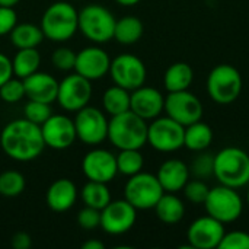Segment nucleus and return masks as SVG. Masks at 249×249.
<instances>
[{
	"instance_id": "obj_1",
	"label": "nucleus",
	"mask_w": 249,
	"mask_h": 249,
	"mask_svg": "<svg viewBox=\"0 0 249 249\" xmlns=\"http://www.w3.org/2000/svg\"><path fill=\"white\" fill-rule=\"evenodd\" d=\"M0 146L4 155L16 162L35 160L45 149L41 125L26 118L13 120L0 133Z\"/></svg>"
},
{
	"instance_id": "obj_2",
	"label": "nucleus",
	"mask_w": 249,
	"mask_h": 249,
	"mask_svg": "<svg viewBox=\"0 0 249 249\" xmlns=\"http://www.w3.org/2000/svg\"><path fill=\"white\" fill-rule=\"evenodd\" d=\"M147 123L133 111L112 115L108 123V140L118 150L142 149L147 143Z\"/></svg>"
},
{
	"instance_id": "obj_3",
	"label": "nucleus",
	"mask_w": 249,
	"mask_h": 249,
	"mask_svg": "<svg viewBox=\"0 0 249 249\" xmlns=\"http://www.w3.org/2000/svg\"><path fill=\"white\" fill-rule=\"evenodd\" d=\"M39 26L47 39L66 42L79 31V12L69 1H54L42 13Z\"/></svg>"
},
{
	"instance_id": "obj_4",
	"label": "nucleus",
	"mask_w": 249,
	"mask_h": 249,
	"mask_svg": "<svg viewBox=\"0 0 249 249\" xmlns=\"http://www.w3.org/2000/svg\"><path fill=\"white\" fill-rule=\"evenodd\" d=\"M214 177L219 184L239 190L249 184V155L236 146L214 155Z\"/></svg>"
},
{
	"instance_id": "obj_5",
	"label": "nucleus",
	"mask_w": 249,
	"mask_h": 249,
	"mask_svg": "<svg viewBox=\"0 0 249 249\" xmlns=\"http://www.w3.org/2000/svg\"><path fill=\"white\" fill-rule=\"evenodd\" d=\"M115 22L112 12L101 4H88L79 10V31L93 44L114 39Z\"/></svg>"
},
{
	"instance_id": "obj_6",
	"label": "nucleus",
	"mask_w": 249,
	"mask_h": 249,
	"mask_svg": "<svg viewBox=\"0 0 249 249\" xmlns=\"http://www.w3.org/2000/svg\"><path fill=\"white\" fill-rule=\"evenodd\" d=\"M244 88V80L239 70L231 64L216 66L207 77V92L212 101L220 105L235 102Z\"/></svg>"
},
{
	"instance_id": "obj_7",
	"label": "nucleus",
	"mask_w": 249,
	"mask_h": 249,
	"mask_svg": "<svg viewBox=\"0 0 249 249\" xmlns=\"http://www.w3.org/2000/svg\"><path fill=\"white\" fill-rule=\"evenodd\" d=\"M163 193L165 191L158 177L143 171L128 177V181L124 187V198L137 210L155 209Z\"/></svg>"
},
{
	"instance_id": "obj_8",
	"label": "nucleus",
	"mask_w": 249,
	"mask_h": 249,
	"mask_svg": "<svg viewBox=\"0 0 249 249\" xmlns=\"http://www.w3.org/2000/svg\"><path fill=\"white\" fill-rule=\"evenodd\" d=\"M204 207L209 216L226 225L241 217L244 212V201L235 188L220 184L214 188H210L204 201Z\"/></svg>"
},
{
	"instance_id": "obj_9",
	"label": "nucleus",
	"mask_w": 249,
	"mask_h": 249,
	"mask_svg": "<svg viewBox=\"0 0 249 249\" xmlns=\"http://www.w3.org/2000/svg\"><path fill=\"white\" fill-rule=\"evenodd\" d=\"M185 127L171 117H158L147 125V143L158 152L171 153L184 146Z\"/></svg>"
},
{
	"instance_id": "obj_10",
	"label": "nucleus",
	"mask_w": 249,
	"mask_h": 249,
	"mask_svg": "<svg viewBox=\"0 0 249 249\" xmlns=\"http://www.w3.org/2000/svg\"><path fill=\"white\" fill-rule=\"evenodd\" d=\"M74 127L77 139L88 146H98L108 137V123L105 112L95 107H83L76 112Z\"/></svg>"
},
{
	"instance_id": "obj_11",
	"label": "nucleus",
	"mask_w": 249,
	"mask_h": 249,
	"mask_svg": "<svg viewBox=\"0 0 249 249\" xmlns=\"http://www.w3.org/2000/svg\"><path fill=\"white\" fill-rule=\"evenodd\" d=\"M108 73L114 85H118L130 92L143 86L147 76L144 63L134 54H120L112 58Z\"/></svg>"
},
{
	"instance_id": "obj_12",
	"label": "nucleus",
	"mask_w": 249,
	"mask_h": 249,
	"mask_svg": "<svg viewBox=\"0 0 249 249\" xmlns=\"http://www.w3.org/2000/svg\"><path fill=\"white\" fill-rule=\"evenodd\" d=\"M92 98V85L90 80L77 74L66 76L61 82H58V93L57 102L67 112H77L83 107L89 104Z\"/></svg>"
},
{
	"instance_id": "obj_13",
	"label": "nucleus",
	"mask_w": 249,
	"mask_h": 249,
	"mask_svg": "<svg viewBox=\"0 0 249 249\" xmlns=\"http://www.w3.org/2000/svg\"><path fill=\"white\" fill-rule=\"evenodd\" d=\"M163 111L168 117L184 127L194 124L203 118V104L194 93L188 92V89L169 92L165 98Z\"/></svg>"
},
{
	"instance_id": "obj_14",
	"label": "nucleus",
	"mask_w": 249,
	"mask_h": 249,
	"mask_svg": "<svg viewBox=\"0 0 249 249\" xmlns=\"http://www.w3.org/2000/svg\"><path fill=\"white\" fill-rule=\"evenodd\" d=\"M137 220V209L125 198L111 200L101 210V228L108 235H124L134 226Z\"/></svg>"
},
{
	"instance_id": "obj_15",
	"label": "nucleus",
	"mask_w": 249,
	"mask_h": 249,
	"mask_svg": "<svg viewBox=\"0 0 249 249\" xmlns=\"http://www.w3.org/2000/svg\"><path fill=\"white\" fill-rule=\"evenodd\" d=\"M82 172L88 181L111 182L117 174V156L107 149H92L82 159Z\"/></svg>"
},
{
	"instance_id": "obj_16",
	"label": "nucleus",
	"mask_w": 249,
	"mask_h": 249,
	"mask_svg": "<svg viewBox=\"0 0 249 249\" xmlns=\"http://www.w3.org/2000/svg\"><path fill=\"white\" fill-rule=\"evenodd\" d=\"M41 133L45 147L54 150H66L77 139L74 121L64 114H53L44 124H41Z\"/></svg>"
},
{
	"instance_id": "obj_17",
	"label": "nucleus",
	"mask_w": 249,
	"mask_h": 249,
	"mask_svg": "<svg viewBox=\"0 0 249 249\" xmlns=\"http://www.w3.org/2000/svg\"><path fill=\"white\" fill-rule=\"evenodd\" d=\"M225 235V225L212 216H203L194 220L187 231L188 247L194 249H214Z\"/></svg>"
},
{
	"instance_id": "obj_18",
	"label": "nucleus",
	"mask_w": 249,
	"mask_h": 249,
	"mask_svg": "<svg viewBox=\"0 0 249 249\" xmlns=\"http://www.w3.org/2000/svg\"><path fill=\"white\" fill-rule=\"evenodd\" d=\"M111 66V58L105 50L96 45L86 47L76 53L74 71L88 80H99L108 74Z\"/></svg>"
},
{
	"instance_id": "obj_19",
	"label": "nucleus",
	"mask_w": 249,
	"mask_h": 249,
	"mask_svg": "<svg viewBox=\"0 0 249 249\" xmlns=\"http://www.w3.org/2000/svg\"><path fill=\"white\" fill-rule=\"evenodd\" d=\"M165 96L152 86H140L130 93V111L140 118L149 121L158 118L163 112Z\"/></svg>"
},
{
	"instance_id": "obj_20",
	"label": "nucleus",
	"mask_w": 249,
	"mask_h": 249,
	"mask_svg": "<svg viewBox=\"0 0 249 249\" xmlns=\"http://www.w3.org/2000/svg\"><path fill=\"white\" fill-rule=\"evenodd\" d=\"M25 86V96L31 101L53 104L58 93V80L48 73L35 71L22 79Z\"/></svg>"
},
{
	"instance_id": "obj_21",
	"label": "nucleus",
	"mask_w": 249,
	"mask_h": 249,
	"mask_svg": "<svg viewBox=\"0 0 249 249\" xmlns=\"http://www.w3.org/2000/svg\"><path fill=\"white\" fill-rule=\"evenodd\" d=\"M156 177L165 193H178L185 187L191 174L188 165L181 159H168L159 166Z\"/></svg>"
},
{
	"instance_id": "obj_22",
	"label": "nucleus",
	"mask_w": 249,
	"mask_h": 249,
	"mask_svg": "<svg viewBox=\"0 0 249 249\" xmlns=\"http://www.w3.org/2000/svg\"><path fill=\"white\" fill-rule=\"evenodd\" d=\"M47 206L55 213H64L70 210L77 200V188L73 181L60 178L54 181L45 194Z\"/></svg>"
},
{
	"instance_id": "obj_23",
	"label": "nucleus",
	"mask_w": 249,
	"mask_h": 249,
	"mask_svg": "<svg viewBox=\"0 0 249 249\" xmlns=\"http://www.w3.org/2000/svg\"><path fill=\"white\" fill-rule=\"evenodd\" d=\"M155 213L158 219L166 225H177L185 216V204L175 193H163L155 206Z\"/></svg>"
},
{
	"instance_id": "obj_24",
	"label": "nucleus",
	"mask_w": 249,
	"mask_h": 249,
	"mask_svg": "<svg viewBox=\"0 0 249 249\" xmlns=\"http://www.w3.org/2000/svg\"><path fill=\"white\" fill-rule=\"evenodd\" d=\"M194 80V70L188 63L178 61L171 64L163 74V86L168 92H179L190 89Z\"/></svg>"
},
{
	"instance_id": "obj_25",
	"label": "nucleus",
	"mask_w": 249,
	"mask_h": 249,
	"mask_svg": "<svg viewBox=\"0 0 249 249\" xmlns=\"http://www.w3.org/2000/svg\"><path fill=\"white\" fill-rule=\"evenodd\" d=\"M213 142V130L204 121H197L185 127L184 146L191 152L207 150Z\"/></svg>"
},
{
	"instance_id": "obj_26",
	"label": "nucleus",
	"mask_w": 249,
	"mask_h": 249,
	"mask_svg": "<svg viewBox=\"0 0 249 249\" xmlns=\"http://www.w3.org/2000/svg\"><path fill=\"white\" fill-rule=\"evenodd\" d=\"M10 42L18 48H36L45 38L39 25L35 23H16V26L9 34Z\"/></svg>"
},
{
	"instance_id": "obj_27",
	"label": "nucleus",
	"mask_w": 249,
	"mask_h": 249,
	"mask_svg": "<svg viewBox=\"0 0 249 249\" xmlns=\"http://www.w3.org/2000/svg\"><path fill=\"white\" fill-rule=\"evenodd\" d=\"M143 22L136 16H124L115 22L114 39L123 45H133L143 36Z\"/></svg>"
},
{
	"instance_id": "obj_28",
	"label": "nucleus",
	"mask_w": 249,
	"mask_h": 249,
	"mask_svg": "<svg viewBox=\"0 0 249 249\" xmlns=\"http://www.w3.org/2000/svg\"><path fill=\"white\" fill-rule=\"evenodd\" d=\"M41 66V54L36 48H20L12 60L13 74L19 79H25L38 71Z\"/></svg>"
},
{
	"instance_id": "obj_29",
	"label": "nucleus",
	"mask_w": 249,
	"mask_h": 249,
	"mask_svg": "<svg viewBox=\"0 0 249 249\" xmlns=\"http://www.w3.org/2000/svg\"><path fill=\"white\" fill-rule=\"evenodd\" d=\"M130 90L114 85L108 88L102 95V107L107 114L118 115L130 109Z\"/></svg>"
},
{
	"instance_id": "obj_30",
	"label": "nucleus",
	"mask_w": 249,
	"mask_h": 249,
	"mask_svg": "<svg viewBox=\"0 0 249 249\" xmlns=\"http://www.w3.org/2000/svg\"><path fill=\"white\" fill-rule=\"evenodd\" d=\"M82 200L85 206L96 210H102L112 198H111V191L105 182L88 181L82 188Z\"/></svg>"
},
{
	"instance_id": "obj_31",
	"label": "nucleus",
	"mask_w": 249,
	"mask_h": 249,
	"mask_svg": "<svg viewBox=\"0 0 249 249\" xmlns=\"http://www.w3.org/2000/svg\"><path fill=\"white\" fill-rule=\"evenodd\" d=\"M117 156V168L118 174H123L125 177H133L139 172H142L144 166V158L140 153V149H125L120 150Z\"/></svg>"
},
{
	"instance_id": "obj_32",
	"label": "nucleus",
	"mask_w": 249,
	"mask_h": 249,
	"mask_svg": "<svg viewBox=\"0 0 249 249\" xmlns=\"http://www.w3.org/2000/svg\"><path fill=\"white\" fill-rule=\"evenodd\" d=\"M25 177L18 171H4L0 174V196L18 197L25 190Z\"/></svg>"
},
{
	"instance_id": "obj_33",
	"label": "nucleus",
	"mask_w": 249,
	"mask_h": 249,
	"mask_svg": "<svg viewBox=\"0 0 249 249\" xmlns=\"http://www.w3.org/2000/svg\"><path fill=\"white\" fill-rule=\"evenodd\" d=\"M198 155L193 159L190 168V174L197 179H207L214 175V155L206 150L197 152Z\"/></svg>"
},
{
	"instance_id": "obj_34",
	"label": "nucleus",
	"mask_w": 249,
	"mask_h": 249,
	"mask_svg": "<svg viewBox=\"0 0 249 249\" xmlns=\"http://www.w3.org/2000/svg\"><path fill=\"white\" fill-rule=\"evenodd\" d=\"M51 104H47V102H39V101H28L26 105H25V109H23V115L26 120L41 125L44 124L51 115H53V111H51Z\"/></svg>"
},
{
	"instance_id": "obj_35",
	"label": "nucleus",
	"mask_w": 249,
	"mask_h": 249,
	"mask_svg": "<svg viewBox=\"0 0 249 249\" xmlns=\"http://www.w3.org/2000/svg\"><path fill=\"white\" fill-rule=\"evenodd\" d=\"M25 96L23 80L19 77H10L0 86V98L7 104H16Z\"/></svg>"
},
{
	"instance_id": "obj_36",
	"label": "nucleus",
	"mask_w": 249,
	"mask_h": 249,
	"mask_svg": "<svg viewBox=\"0 0 249 249\" xmlns=\"http://www.w3.org/2000/svg\"><path fill=\"white\" fill-rule=\"evenodd\" d=\"M185 198L193 204H204L207 196H209V185L203 179H188L185 187L182 188Z\"/></svg>"
},
{
	"instance_id": "obj_37",
	"label": "nucleus",
	"mask_w": 249,
	"mask_h": 249,
	"mask_svg": "<svg viewBox=\"0 0 249 249\" xmlns=\"http://www.w3.org/2000/svg\"><path fill=\"white\" fill-rule=\"evenodd\" d=\"M51 63L57 70L61 71H70L74 70V63H76V53L71 48L67 47H60L54 50L51 55Z\"/></svg>"
},
{
	"instance_id": "obj_38",
	"label": "nucleus",
	"mask_w": 249,
	"mask_h": 249,
	"mask_svg": "<svg viewBox=\"0 0 249 249\" xmlns=\"http://www.w3.org/2000/svg\"><path fill=\"white\" fill-rule=\"evenodd\" d=\"M219 249H249V233L242 231L225 232Z\"/></svg>"
},
{
	"instance_id": "obj_39",
	"label": "nucleus",
	"mask_w": 249,
	"mask_h": 249,
	"mask_svg": "<svg viewBox=\"0 0 249 249\" xmlns=\"http://www.w3.org/2000/svg\"><path fill=\"white\" fill-rule=\"evenodd\" d=\"M77 225L85 231H93L101 226V210L85 206L77 213Z\"/></svg>"
},
{
	"instance_id": "obj_40",
	"label": "nucleus",
	"mask_w": 249,
	"mask_h": 249,
	"mask_svg": "<svg viewBox=\"0 0 249 249\" xmlns=\"http://www.w3.org/2000/svg\"><path fill=\"white\" fill-rule=\"evenodd\" d=\"M18 23V15L13 7L0 6V36L9 35Z\"/></svg>"
},
{
	"instance_id": "obj_41",
	"label": "nucleus",
	"mask_w": 249,
	"mask_h": 249,
	"mask_svg": "<svg viewBox=\"0 0 249 249\" xmlns=\"http://www.w3.org/2000/svg\"><path fill=\"white\" fill-rule=\"evenodd\" d=\"M12 76H13L12 60H10L6 54L0 53V86H1L6 80H9Z\"/></svg>"
},
{
	"instance_id": "obj_42",
	"label": "nucleus",
	"mask_w": 249,
	"mask_h": 249,
	"mask_svg": "<svg viewBox=\"0 0 249 249\" xmlns=\"http://www.w3.org/2000/svg\"><path fill=\"white\" fill-rule=\"evenodd\" d=\"M10 244L15 249H29L32 245V239L26 232H18L12 236Z\"/></svg>"
},
{
	"instance_id": "obj_43",
	"label": "nucleus",
	"mask_w": 249,
	"mask_h": 249,
	"mask_svg": "<svg viewBox=\"0 0 249 249\" xmlns=\"http://www.w3.org/2000/svg\"><path fill=\"white\" fill-rule=\"evenodd\" d=\"M104 247H105L104 242H101L98 239H89L85 244H82L83 249H104Z\"/></svg>"
},
{
	"instance_id": "obj_44",
	"label": "nucleus",
	"mask_w": 249,
	"mask_h": 249,
	"mask_svg": "<svg viewBox=\"0 0 249 249\" xmlns=\"http://www.w3.org/2000/svg\"><path fill=\"white\" fill-rule=\"evenodd\" d=\"M118 4H121V6H127V7H130V6H134V4H137L140 0H115Z\"/></svg>"
},
{
	"instance_id": "obj_45",
	"label": "nucleus",
	"mask_w": 249,
	"mask_h": 249,
	"mask_svg": "<svg viewBox=\"0 0 249 249\" xmlns=\"http://www.w3.org/2000/svg\"><path fill=\"white\" fill-rule=\"evenodd\" d=\"M20 0H0V6H9V7H15Z\"/></svg>"
},
{
	"instance_id": "obj_46",
	"label": "nucleus",
	"mask_w": 249,
	"mask_h": 249,
	"mask_svg": "<svg viewBox=\"0 0 249 249\" xmlns=\"http://www.w3.org/2000/svg\"><path fill=\"white\" fill-rule=\"evenodd\" d=\"M247 203H248V206H249V190H248V194H247Z\"/></svg>"
},
{
	"instance_id": "obj_47",
	"label": "nucleus",
	"mask_w": 249,
	"mask_h": 249,
	"mask_svg": "<svg viewBox=\"0 0 249 249\" xmlns=\"http://www.w3.org/2000/svg\"><path fill=\"white\" fill-rule=\"evenodd\" d=\"M248 233H249V232H248Z\"/></svg>"
}]
</instances>
